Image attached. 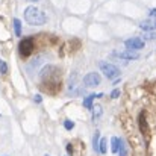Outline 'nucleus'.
<instances>
[{"instance_id":"obj_5","label":"nucleus","mask_w":156,"mask_h":156,"mask_svg":"<svg viewBox=\"0 0 156 156\" xmlns=\"http://www.w3.org/2000/svg\"><path fill=\"white\" fill-rule=\"evenodd\" d=\"M18 49H20V55H21L23 58L29 56L30 52H32V40H30V38H29V40H23V41L20 43Z\"/></svg>"},{"instance_id":"obj_13","label":"nucleus","mask_w":156,"mask_h":156,"mask_svg":"<svg viewBox=\"0 0 156 156\" xmlns=\"http://www.w3.org/2000/svg\"><path fill=\"white\" fill-rule=\"evenodd\" d=\"M118 156H127V147H126V143H124L123 140H121V144H120Z\"/></svg>"},{"instance_id":"obj_16","label":"nucleus","mask_w":156,"mask_h":156,"mask_svg":"<svg viewBox=\"0 0 156 156\" xmlns=\"http://www.w3.org/2000/svg\"><path fill=\"white\" fill-rule=\"evenodd\" d=\"M64 127H65L67 130H71V129L74 127V121H71V120H65V121H64Z\"/></svg>"},{"instance_id":"obj_22","label":"nucleus","mask_w":156,"mask_h":156,"mask_svg":"<svg viewBox=\"0 0 156 156\" xmlns=\"http://www.w3.org/2000/svg\"><path fill=\"white\" fill-rule=\"evenodd\" d=\"M27 2H38V0H27Z\"/></svg>"},{"instance_id":"obj_18","label":"nucleus","mask_w":156,"mask_h":156,"mask_svg":"<svg viewBox=\"0 0 156 156\" xmlns=\"http://www.w3.org/2000/svg\"><path fill=\"white\" fill-rule=\"evenodd\" d=\"M118 96H120V90H114V91L111 93V97H112V99H118Z\"/></svg>"},{"instance_id":"obj_12","label":"nucleus","mask_w":156,"mask_h":156,"mask_svg":"<svg viewBox=\"0 0 156 156\" xmlns=\"http://www.w3.org/2000/svg\"><path fill=\"white\" fill-rule=\"evenodd\" d=\"M99 138H100V132L97 130L94 133V138H93V147H94V152H97V153H100L99 152Z\"/></svg>"},{"instance_id":"obj_3","label":"nucleus","mask_w":156,"mask_h":156,"mask_svg":"<svg viewBox=\"0 0 156 156\" xmlns=\"http://www.w3.org/2000/svg\"><path fill=\"white\" fill-rule=\"evenodd\" d=\"M124 46H126V50H141L144 49V40L140 38V37H133V38H129L124 41Z\"/></svg>"},{"instance_id":"obj_8","label":"nucleus","mask_w":156,"mask_h":156,"mask_svg":"<svg viewBox=\"0 0 156 156\" xmlns=\"http://www.w3.org/2000/svg\"><path fill=\"white\" fill-rule=\"evenodd\" d=\"M118 58H121V59H127V61H133V59H138V53L133 52V50H124V52H118L115 53Z\"/></svg>"},{"instance_id":"obj_11","label":"nucleus","mask_w":156,"mask_h":156,"mask_svg":"<svg viewBox=\"0 0 156 156\" xmlns=\"http://www.w3.org/2000/svg\"><path fill=\"white\" fill-rule=\"evenodd\" d=\"M106 150H108V141H106V138H100V143H99V152H100L102 155H105Z\"/></svg>"},{"instance_id":"obj_4","label":"nucleus","mask_w":156,"mask_h":156,"mask_svg":"<svg viewBox=\"0 0 156 156\" xmlns=\"http://www.w3.org/2000/svg\"><path fill=\"white\" fill-rule=\"evenodd\" d=\"M83 85H85V87H90V88H96L97 85H100V74L96 73V71L88 73V74L83 77Z\"/></svg>"},{"instance_id":"obj_7","label":"nucleus","mask_w":156,"mask_h":156,"mask_svg":"<svg viewBox=\"0 0 156 156\" xmlns=\"http://www.w3.org/2000/svg\"><path fill=\"white\" fill-rule=\"evenodd\" d=\"M99 97H103V94L100 93V94H91V96H88V97H85L83 99V108H87V109H90V111H93L94 109V106H93V102H94V99H99Z\"/></svg>"},{"instance_id":"obj_9","label":"nucleus","mask_w":156,"mask_h":156,"mask_svg":"<svg viewBox=\"0 0 156 156\" xmlns=\"http://www.w3.org/2000/svg\"><path fill=\"white\" fill-rule=\"evenodd\" d=\"M120 144H121V140L118 136H112L111 138V150H112V153H118Z\"/></svg>"},{"instance_id":"obj_1","label":"nucleus","mask_w":156,"mask_h":156,"mask_svg":"<svg viewBox=\"0 0 156 156\" xmlns=\"http://www.w3.org/2000/svg\"><path fill=\"white\" fill-rule=\"evenodd\" d=\"M24 20H26L29 24H32V26H43V24H46L47 17H46V14H44L43 11H40L38 8H35V6H27V8L24 9Z\"/></svg>"},{"instance_id":"obj_20","label":"nucleus","mask_w":156,"mask_h":156,"mask_svg":"<svg viewBox=\"0 0 156 156\" xmlns=\"http://www.w3.org/2000/svg\"><path fill=\"white\" fill-rule=\"evenodd\" d=\"M150 17H155V18H156V8L150 11Z\"/></svg>"},{"instance_id":"obj_10","label":"nucleus","mask_w":156,"mask_h":156,"mask_svg":"<svg viewBox=\"0 0 156 156\" xmlns=\"http://www.w3.org/2000/svg\"><path fill=\"white\" fill-rule=\"evenodd\" d=\"M12 24H14V32H15V37H20V35H21V21H20L18 18H15Z\"/></svg>"},{"instance_id":"obj_14","label":"nucleus","mask_w":156,"mask_h":156,"mask_svg":"<svg viewBox=\"0 0 156 156\" xmlns=\"http://www.w3.org/2000/svg\"><path fill=\"white\" fill-rule=\"evenodd\" d=\"M93 112H94V115H93V118H94V120H97V118L103 114V111H102V108H100V106H96V108L93 109Z\"/></svg>"},{"instance_id":"obj_15","label":"nucleus","mask_w":156,"mask_h":156,"mask_svg":"<svg viewBox=\"0 0 156 156\" xmlns=\"http://www.w3.org/2000/svg\"><path fill=\"white\" fill-rule=\"evenodd\" d=\"M0 73H2V74L8 73V64H6L3 59H0Z\"/></svg>"},{"instance_id":"obj_17","label":"nucleus","mask_w":156,"mask_h":156,"mask_svg":"<svg viewBox=\"0 0 156 156\" xmlns=\"http://www.w3.org/2000/svg\"><path fill=\"white\" fill-rule=\"evenodd\" d=\"M143 37H144V40H153V38H156V34H153V32H146Z\"/></svg>"},{"instance_id":"obj_6","label":"nucleus","mask_w":156,"mask_h":156,"mask_svg":"<svg viewBox=\"0 0 156 156\" xmlns=\"http://www.w3.org/2000/svg\"><path fill=\"white\" fill-rule=\"evenodd\" d=\"M140 27L146 32H152V30H156V18L155 17H149L147 20L141 21Z\"/></svg>"},{"instance_id":"obj_2","label":"nucleus","mask_w":156,"mask_h":156,"mask_svg":"<svg viewBox=\"0 0 156 156\" xmlns=\"http://www.w3.org/2000/svg\"><path fill=\"white\" fill-rule=\"evenodd\" d=\"M99 67H100V71L103 73L108 79H115V77L120 76V68L117 65H114V64H109V62L102 61L99 64Z\"/></svg>"},{"instance_id":"obj_19","label":"nucleus","mask_w":156,"mask_h":156,"mask_svg":"<svg viewBox=\"0 0 156 156\" xmlns=\"http://www.w3.org/2000/svg\"><path fill=\"white\" fill-rule=\"evenodd\" d=\"M34 100H35L37 103H41V102H43V97H41L40 94H35V96H34Z\"/></svg>"},{"instance_id":"obj_21","label":"nucleus","mask_w":156,"mask_h":156,"mask_svg":"<svg viewBox=\"0 0 156 156\" xmlns=\"http://www.w3.org/2000/svg\"><path fill=\"white\" fill-rule=\"evenodd\" d=\"M67 150H68V153H71V144H68V146H67Z\"/></svg>"}]
</instances>
